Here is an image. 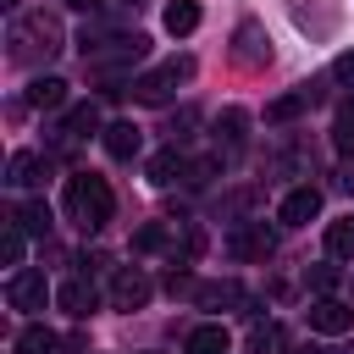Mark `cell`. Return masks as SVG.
I'll use <instances>...</instances> for the list:
<instances>
[{
	"label": "cell",
	"instance_id": "obj_21",
	"mask_svg": "<svg viewBox=\"0 0 354 354\" xmlns=\"http://www.w3.org/2000/svg\"><path fill=\"white\" fill-rule=\"evenodd\" d=\"M11 221H17L22 232H33V238H44V232H50V205H44V199H33V205H22V210H17Z\"/></svg>",
	"mask_w": 354,
	"mask_h": 354
},
{
	"label": "cell",
	"instance_id": "obj_10",
	"mask_svg": "<svg viewBox=\"0 0 354 354\" xmlns=\"http://www.w3.org/2000/svg\"><path fill=\"white\" fill-rule=\"evenodd\" d=\"M271 249H277V238H271L266 221H249L243 232H232V254H238V260H266Z\"/></svg>",
	"mask_w": 354,
	"mask_h": 354
},
{
	"label": "cell",
	"instance_id": "obj_26",
	"mask_svg": "<svg viewBox=\"0 0 354 354\" xmlns=\"http://www.w3.org/2000/svg\"><path fill=\"white\" fill-rule=\"evenodd\" d=\"M133 249H166V227H138V238H133Z\"/></svg>",
	"mask_w": 354,
	"mask_h": 354
},
{
	"label": "cell",
	"instance_id": "obj_11",
	"mask_svg": "<svg viewBox=\"0 0 354 354\" xmlns=\"http://www.w3.org/2000/svg\"><path fill=\"white\" fill-rule=\"evenodd\" d=\"M138 149H144V138H138L133 122H111V127H105V155H111V160H133Z\"/></svg>",
	"mask_w": 354,
	"mask_h": 354
},
{
	"label": "cell",
	"instance_id": "obj_20",
	"mask_svg": "<svg viewBox=\"0 0 354 354\" xmlns=\"http://www.w3.org/2000/svg\"><path fill=\"white\" fill-rule=\"evenodd\" d=\"M326 254H332V260H354V216L326 227Z\"/></svg>",
	"mask_w": 354,
	"mask_h": 354
},
{
	"label": "cell",
	"instance_id": "obj_1",
	"mask_svg": "<svg viewBox=\"0 0 354 354\" xmlns=\"http://www.w3.org/2000/svg\"><path fill=\"white\" fill-rule=\"evenodd\" d=\"M66 210H72V221H77L83 232H100V227L116 216L111 183H105V177H94V171H77V177H66Z\"/></svg>",
	"mask_w": 354,
	"mask_h": 354
},
{
	"label": "cell",
	"instance_id": "obj_15",
	"mask_svg": "<svg viewBox=\"0 0 354 354\" xmlns=\"http://www.w3.org/2000/svg\"><path fill=\"white\" fill-rule=\"evenodd\" d=\"M160 22H166V33H177V39H188V33L199 28V0H171Z\"/></svg>",
	"mask_w": 354,
	"mask_h": 354
},
{
	"label": "cell",
	"instance_id": "obj_28",
	"mask_svg": "<svg viewBox=\"0 0 354 354\" xmlns=\"http://www.w3.org/2000/svg\"><path fill=\"white\" fill-rule=\"evenodd\" d=\"M332 77H337V83H354V44H348V50L332 61Z\"/></svg>",
	"mask_w": 354,
	"mask_h": 354
},
{
	"label": "cell",
	"instance_id": "obj_29",
	"mask_svg": "<svg viewBox=\"0 0 354 354\" xmlns=\"http://www.w3.org/2000/svg\"><path fill=\"white\" fill-rule=\"evenodd\" d=\"M337 188H343V194H354V166H348V171L337 177Z\"/></svg>",
	"mask_w": 354,
	"mask_h": 354
},
{
	"label": "cell",
	"instance_id": "obj_8",
	"mask_svg": "<svg viewBox=\"0 0 354 354\" xmlns=\"http://www.w3.org/2000/svg\"><path fill=\"white\" fill-rule=\"evenodd\" d=\"M44 177H50V160H44L39 149H17L11 166H6V183H11V188H33V183H44Z\"/></svg>",
	"mask_w": 354,
	"mask_h": 354
},
{
	"label": "cell",
	"instance_id": "obj_23",
	"mask_svg": "<svg viewBox=\"0 0 354 354\" xmlns=\"http://www.w3.org/2000/svg\"><path fill=\"white\" fill-rule=\"evenodd\" d=\"M243 127H249V116H243V111H221V122H216V133H221L232 149L243 144Z\"/></svg>",
	"mask_w": 354,
	"mask_h": 354
},
{
	"label": "cell",
	"instance_id": "obj_31",
	"mask_svg": "<svg viewBox=\"0 0 354 354\" xmlns=\"http://www.w3.org/2000/svg\"><path fill=\"white\" fill-rule=\"evenodd\" d=\"M299 354H321V348H299Z\"/></svg>",
	"mask_w": 354,
	"mask_h": 354
},
{
	"label": "cell",
	"instance_id": "obj_5",
	"mask_svg": "<svg viewBox=\"0 0 354 354\" xmlns=\"http://www.w3.org/2000/svg\"><path fill=\"white\" fill-rule=\"evenodd\" d=\"M348 326H354V310H348L343 299L321 293V299L310 304V332H321V337H343Z\"/></svg>",
	"mask_w": 354,
	"mask_h": 354
},
{
	"label": "cell",
	"instance_id": "obj_27",
	"mask_svg": "<svg viewBox=\"0 0 354 354\" xmlns=\"http://www.w3.org/2000/svg\"><path fill=\"white\" fill-rule=\"evenodd\" d=\"M310 288H315V293H332V288H337V266H315V271H310Z\"/></svg>",
	"mask_w": 354,
	"mask_h": 354
},
{
	"label": "cell",
	"instance_id": "obj_12",
	"mask_svg": "<svg viewBox=\"0 0 354 354\" xmlns=\"http://www.w3.org/2000/svg\"><path fill=\"white\" fill-rule=\"evenodd\" d=\"M11 348H17V354H55V348H61V337H55L44 321H28V326L17 332V343H11Z\"/></svg>",
	"mask_w": 354,
	"mask_h": 354
},
{
	"label": "cell",
	"instance_id": "obj_30",
	"mask_svg": "<svg viewBox=\"0 0 354 354\" xmlns=\"http://www.w3.org/2000/svg\"><path fill=\"white\" fill-rule=\"evenodd\" d=\"M72 11H100V0H66Z\"/></svg>",
	"mask_w": 354,
	"mask_h": 354
},
{
	"label": "cell",
	"instance_id": "obj_14",
	"mask_svg": "<svg viewBox=\"0 0 354 354\" xmlns=\"http://www.w3.org/2000/svg\"><path fill=\"white\" fill-rule=\"evenodd\" d=\"M28 105H33V111L66 105V83H61V77H33V83H28Z\"/></svg>",
	"mask_w": 354,
	"mask_h": 354
},
{
	"label": "cell",
	"instance_id": "obj_2",
	"mask_svg": "<svg viewBox=\"0 0 354 354\" xmlns=\"http://www.w3.org/2000/svg\"><path fill=\"white\" fill-rule=\"evenodd\" d=\"M188 72H194V61H188V55H183V61H166V66H155V72L133 77V100H138V105H166V100H171V88H177Z\"/></svg>",
	"mask_w": 354,
	"mask_h": 354
},
{
	"label": "cell",
	"instance_id": "obj_25",
	"mask_svg": "<svg viewBox=\"0 0 354 354\" xmlns=\"http://www.w3.org/2000/svg\"><path fill=\"white\" fill-rule=\"evenodd\" d=\"M238 299V282H210V288H199V304H232Z\"/></svg>",
	"mask_w": 354,
	"mask_h": 354
},
{
	"label": "cell",
	"instance_id": "obj_17",
	"mask_svg": "<svg viewBox=\"0 0 354 354\" xmlns=\"http://www.w3.org/2000/svg\"><path fill=\"white\" fill-rule=\"evenodd\" d=\"M310 100H315V88H293V94H282V100H271V105H266V122H293Z\"/></svg>",
	"mask_w": 354,
	"mask_h": 354
},
{
	"label": "cell",
	"instance_id": "obj_22",
	"mask_svg": "<svg viewBox=\"0 0 354 354\" xmlns=\"http://www.w3.org/2000/svg\"><path fill=\"white\" fill-rule=\"evenodd\" d=\"M332 144H337L343 155H354V105L337 111V122H332Z\"/></svg>",
	"mask_w": 354,
	"mask_h": 354
},
{
	"label": "cell",
	"instance_id": "obj_4",
	"mask_svg": "<svg viewBox=\"0 0 354 354\" xmlns=\"http://www.w3.org/2000/svg\"><path fill=\"white\" fill-rule=\"evenodd\" d=\"M232 61L249 66V72H260V66L271 61V33H266L260 22H238V33H232Z\"/></svg>",
	"mask_w": 354,
	"mask_h": 354
},
{
	"label": "cell",
	"instance_id": "obj_19",
	"mask_svg": "<svg viewBox=\"0 0 354 354\" xmlns=\"http://www.w3.org/2000/svg\"><path fill=\"white\" fill-rule=\"evenodd\" d=\"M144 171H149V183H155V188H166V183H177V177H183V155H177V149H160V155H149V166H144Z\"/></svg>",
	"mask_w": 354,
	"mask_h": 354
},
{
	"label": "cell",
	"instance_id": "obj_16",
	"mask_svg": "<svg viewBox=\"0 0 354 354\" xmlns=\"http://www.w3.org/2000/svg\"><path fill=\"white\" fill-rule=\"evenodd\" d=\"M183 354H227V326H194L183 337Z\"/></svg>",
	"mask_w": 354,
	"mask_h": 354
},
{
	"label": "cell",
	"instance_id": "obj_18",
	"mask_svg": "<svg viewBox=\"0 0 354 354\" xmlns=\"http://www.w3.org/2000/svg\"><path fill=\"white\" fill-rule=\"evenodd\" d=\"M88 133H100V111L94 105H72L66 122H61V138H88Z\"/></svg>",
	"mask_w": 354,
	"mask_h": 354
},
{
	"label": "cell",
	"instance_id": "obj_3",
	"mask_svg": "<svg viewBox=\"0 0 354 354\" xmlns=\"http://www.w3.org/2000/svg\"><path fill=\"white\" fill-rule=\"evenodd\" d=\"M288 17H293V28L310 33V39L343 28V6H337V0H288Z\"/></svg>",
	"mask_w": 354,
	"mask_h": 354
},
{
	"label": "cell",
	"instance_id": "obj_7",
	"mask_svg": "<svg viewBox=\"0 0 354 354\" xmlns=\"http://www.w3.org/2000/svg\"><path fill=\"white\" fill-rule=\"evenodd\" d=\"M321 216V188H293L282 205H277V221L282 227H310Z\"/></svg>",
	"mask_w": 354,
	"mask_h": 354
},
{
	"label": "cell",
	"instance_id": "obj_9",
	"mask_svg": "<svg viewBox=\"0 0 354 354\" xmlns=\"http://www.w3.org/2000/svg\"><path fill=\"white\" fill-rule=\"evenodd\" d=\"M44 299H50L44 271H17L11 277V310H44Z\"/></svg>",
	"mask_w": 354,
	"mask_h": 354
},
{
	"label": "cell",
	"instance_id": "obj_24",
	"mask_svg": "<svg viewBox=\"0 0 354 354\" xmlns=\"http://www.w3.org/2000/svg\"><path fill=\"white\" fill-rule=\"evenodd\" d=\"M0 254H6V266H17V260H22V227H17V221L0 232Z\"/></svg>",
	"mask_w": 354,
	"mask_h": 354
},
{
	"label": "cell",
	"instance_id": "obj_6",
	"mask_svg": "<svg viewBox=\"0 0 354 354\" xmlns=\"http://www.w3.org/2000/svg\"><path fill=\"white\" fill-rule=\"evenodd\" d=\"M111 304H116V310H138V304H149V277H144L138 266H122V271L111 277Z\"/></svg>",
	"mask_w": 354,
	"mask_h": 354
},
{
	"label": "cell",
	"instance_id": "obj_13",
	"mask_svg": "<svg viewBox=\"0 0 354 354\" xmlns=\"http://www.w3.org/2000/svg\"><path fill=\"white\" fill-rule=\"evenodd\" d=\"M55 299H61V310H66V315H77V321H88V315H94V288H88L83 277H77V282H61V293H55Z\"/></svg>",
	"mask_w": 354,
	"mask_h": 354
}]
</instances>
